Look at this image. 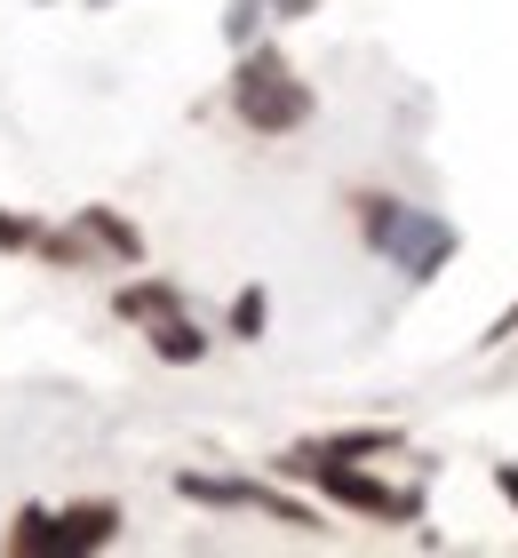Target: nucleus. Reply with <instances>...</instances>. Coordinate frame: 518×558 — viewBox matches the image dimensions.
<instances>
[{
  "mask_svg": "<svg viewBox=\"0 0 518 558\" xmlns=\"http://www.w3.org/2000/svg\"><path fill=\"white\" fill-rule=\"evenodd\" d=\"M240 112L255 120V129H288V120L303 112V88H296L272 57H264V64H255L248 81H240Z\"/></svg>",
  "mask_w": 518,
  "mask_h": 558,
  "instance_id": "nucleus-1",
  "label": "nucleus"
},
{
  "mask_svg": "<svg viewBox=\"0 0 518 558\" xmlns=\"http://www.w3.org/2000/svg\"><path fill=\"white\" fill-rule=\"evenodd\" d=\"M112 535V511H72V519H24L16 526V550H88V543H104Z\"/></svg>",
  "mask_w": 518,
  "mask_h": 558,
  "instance_id": "nucleus-2",
  "label": "nucleus"
},
{
  "mask_svg": "<svg viewBox=\"0 0 518 558\" xmlns=\"http://www.w3.org/2000/svg\"><path fill=\"white\" fill-rule=\"evenodd\" d=\"M320 478H327V495H344V502H359V511H383V519H407V511H414L407 495H391V487H375V478H351V471H335V463H327Z\"/></svg>",
  "mask_w": 518,
  "mask_h": 558,
  "instance_id": "nucleus-3",
  "label": "nucleus"
},
{
  "mask_svg": "<svg viewBox=\"0 0 518 558\" xmlns=\"http://www.w3.org/2000/svg\"><path fill=\"white\" fill-rule=\"evenodd\" d=\"M503 495H510V502H518V471H503Z\"/></svg>",
  "mask_w": 518,
  "mask_h": 558,
  "instance_id": "nucleus-4",
  "label": "nucleus"
}]
</instances>
